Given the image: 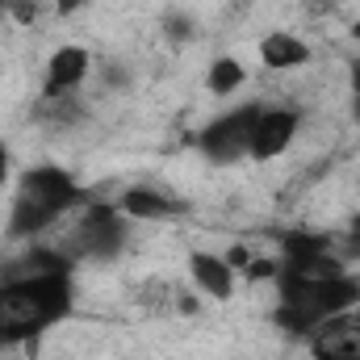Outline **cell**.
Returning <instances> with one entry per match:
<instances>
[{
	"label": "cell",
	"mask_w": 360,
	"mask_h": 360,
	"mask_svg": "<svg viewBox=\"0 0 360 360\" xmlns=\"http://www.w3.org/2000/svg\"><path fill=\"white\" fill-rule=\"evenodd\" d=\"M260 59H264V68H272V72L302 68V63L310 59V46H306L297 34H269V38L260 42Z\"/></svg>",
	"instance_id": "cell-10"
},
{
	"label": "cell",
	"mask_w": 360,
	"mask_h": 360,
	"mask_svg": "<svg viewBox=\"0 0 360 360\" xmlns=\"http://www.w3.org/2000/svg\"><path fill=\"white\" fill-rule=\"evenodd\" d=\"M80 201V180L63 168H34L17 184L13 210H8V231L13 235H38L51 222H59L63 210H72Z\"/></svg>",
	"instance_id": "cell-3"
},
{
	"label": "cell",
	"mask_w": 360,
	"mask_h": 360,
	"mask_svg": "<svg viewBox=\"0 0 360 360\" xmlns=\"http://www.w3.org/2000/svg\"><path fill=\"white\" fill-rule=\"evenodd\" d=\"M126 243V214H117L113 205H89L63 235L59 256L72 260H109L117 256V248Z\"/></svg>",
	"instance_id": "cell-4"
},
{
	"label": "cell",
	"mask_w": 360,
	"mask_h": 360,
	"mask_svg": "<svg viewBox=\"0 0 360 360\" xmlns=\"http://www.w3.org/2000/svg\"><path fill=\"white\" fill-rule=\"evenodd\" d=\"M89 76V51L84 46H59L46 63V96H63Z\"/></svg>",
	"instance_id": "cell-8"
},
{
	"label": "cell",
	"mask_w": 360,
	"mask_h": 360,
	"mask_svg": "<svg viewBox=\"0 0 360 360\" xmlns=\"http://www.w3.org/2000/svg\"><path fill=\"white\" fill-rule=\"evenodd\" d=\"M4 180H8V151L0 147V184H4Z\"/></svg>",
	"instance_id": "cell-15"
},
{
	"label": "cell",
	"mask_w": 360,
	"mask_h": 360,
	"mask_svg": "<svg viewBox=\"0 0 360 360\" xmlns=\"http://www.w3.org/2000/svg\"><path fill=\"white\" fill-rule=\"evenodd\" d=\"M276 285H281V306H276V323L289 327L293 335L314 331L323 319L348 310L360 302V281H352L327 256L314 260H285L276 269Z\"/></svg>",
	"instance_id": "cell-1"
},
{
	"label": "cell",
	"mask_w": 360,
	"mask_h": 360,
	"mask_svg": "<svg viewBox=\"0 0 360 360\" xmlns=\"http://www.w3.org/2000/svg\"><path fill=\"white\" fill-rule=\"evenodd\" d=\"M256 117H260V109H256V105H243V109L222 113V117H218V122L201 134L205 155H210L214 164H231V160L248 155V151H252V130H256Z\"/></svg>",
	"instance_id": "cell-5"
},
{
	"label": "cell",
	"mask_w": 360,
	"mask_h": 360,
	"mask_svg": "<svg viewBox=\"0 0 360 360\" xmlns=\"http://www.w3.org/2000/svg\"><path fill=\"white\" fill-rule=\"evenodd\" d=\"M352 96H356V117H360V63L352 68Z\"/></svg>",
	"instance_id": "cell-14"
},
{
	"label": "cell",
	"mask_w": 360,
	"mask_h": 360,
	"mask_svg": "<svg viewBox=\"0 0 360 360\" xmlns=\"http://www.w3.org/2000/svg\"><path fill=\"white\" fill-rule=\"evenodd\" d=\"M84 0H59V13H72V8H80Z\"/></svg>",
	"instance_id": "cell-16"
},
{
	"label": "cell",
	"mask_w": 360,
	"mask_h": 360,
	"mask_svg": "<svg viewBox=\"0 0 360 360\" xmlns=\"http://www.w3.org/2000/svg\"><path fill=\"white\" fill-rule=\"evenodd\" d=\"M0 4H4V0H0Z\"/></svg>",
	"instance_id": "cell-18"
},
{
	"label": "cell",
	"mask_w": 360,
	"mask_h": 360,
	"mask_svg": "<svg viewBox=\"0 0 360 360\" xmlns=\"http://www.w3.org/2000/svg\"><path fill=\"white\" fill-rule=\"evenodd\" d=\"M293 134H297V113L293 109H260V117H256V130H252V151L248 155H256V160H272V155H281L289 143H293Z\"/></svg>",
	"instance_id": "cell-7"
},
{
	"label": "cell",
	"mask_w": 360,
	"mask_h": 360,
	"mask_svg": "<svg viewBox=\"0 0 360 360\" xmlns=\"http://www.w3.org/2000/svg\"><path fill=\"white\" fill-rule=\"evenodd\" d=\"M314 360H360V310L348 306L310 331Z\"/></svg>",
	"instance_id": "cell-6"
},
{
	"label": "cell",
	"mask_w": 360,
	"mask_h": 360,
	"mask_svg": "<svg viewBox=\"0 0 360 360\" xmlns=\"http://www.w3.org/2000/svg\"><path fill=\"white\" fill-rule=\"evenodd\" d=\"M243 80H248V72H243L235 59H214V68H210V89L218 92V96L235 92Z\"/></svg>",
	"instance_id": "cell-12"
},
{
	"label": "cell",
	"mask_w": 360,
	"mask_h": 360,
	"mask_svg": "<svg viewBox=\"0 0 360 360\" xmlns=\"http://www.w3.org/2000/svg\"><path fill=\"white\" fill-rule=\"evenodd\" d=\"M72 310L68 272H42L25 281H0V344H21L55 327Z\"/></svg>",
	"instance_id": "cell-2"
},
{
	"label": "cell",
	"mask_w": 360,
	"mask_h": 360,
	"mask_svg": "<svg viewBox=\"0 0 360 360\" xmlns=\"http://www.w3.org/2000/svg\"><path fill=\"white\" fill-rule=\"evenodd\" d=\"M352 38H356V42H360V21H356V25H352Z\"/></svg>",
	"instance_id": "cell-17"
},
{
	"label": "cell",
	"mask_w": 360,
	"mask_h": 360,
	"mask_svg": "<svg viewBox=\"0 0 360 360\" xmlns=\"http://www.w3.org/2000/svg\"><path fill=\"white\" fill-rule=\"evenodd\" d=\"M188 272H193L197 289H201V293H210V297H231V293H235V269H231L222 256H210V252H193V260H188Z\"/></svg>",
	"instance_id": "cell-9"
},
{
	"label": "cell",
	"mask_w": 360,
	"mask_h": 360,
	"mask_svg": "<svg viewBox=\"0 0 360 360\" xmlns=\"http://www.w3.org/2000/svg\"><path fill=\"white\" fill-rule=\"evenodd\" d=\"M344 239H348V252H352V256H360V214L348 222V235H344Z\"/></svg>",
	"instance_id": "cell-13"
},
{
	"label": "cell",
	"mask_w": 360,
	"mask_h": 360,
	"mask_svg": "<svg viewBox=\"0 0 360 360\" xmlns=\"http://www.w3.org/2000/svg\"><path fill=\"white\" fill-rule=\"evenodd\" d=\"M122 214L126 218H168V214H176V201L172 197H164L160 188H151V184H139V188H130L126 197H122Z\"/></svg>",
	"instance_id": "cell-11"
}]
</instances>
